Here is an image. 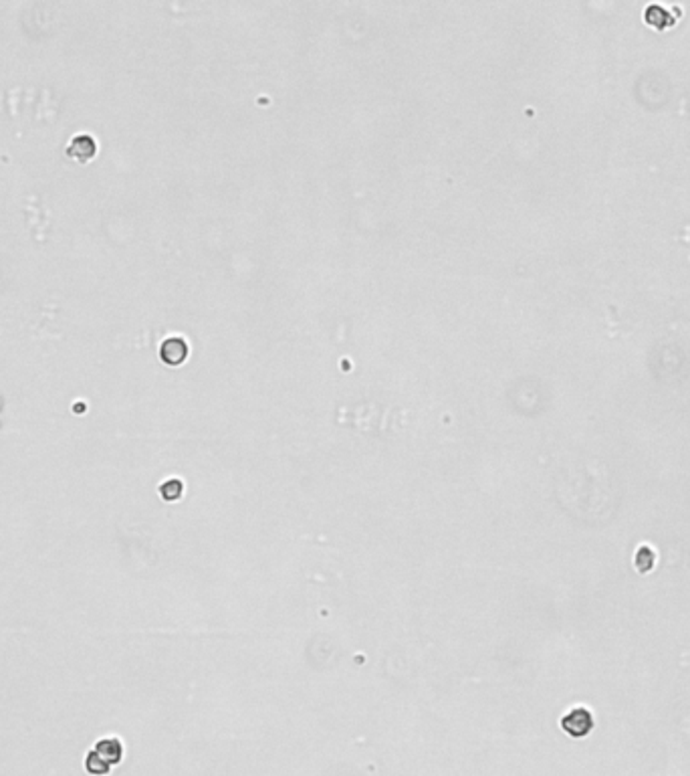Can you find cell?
Masks as SVG:
<instances>
[{"instance_id": "cell-1", "label": "cell", "mask_w": 690, "mask_h": 776, "mask_svg": "<svg viewBox=\"0 0 690 776\" xmlns=\"http://www.w3.org/2000/svg\"><path fill=\"white\" fill-rule=\"evenodd\" d=\"M124 756V744L122 740L117 738H103L95 744V748L91 750L87 758H85V768L87 773L93 776H105L109 775V770L122 762Z\"/></svg>"}, {"instance_id": "cell-3", "label": "cell", "mask_w": 690, "mask_h": 776, "mask_svg": "<svg viewBox=\"0 0 690 776\" xmlns=\"http://www.w3.org/2000/svg\"><path fill=\"white\" fill-rule=\"evenodd\" d=\"M95 152H97V144L89 134L75 136L67 146V154L75 160H79V162H89L91 158L95 156Z\"/></svg>"}, {"instance_id": "cell-2", "label": "cell", "mask_w": 690, "mask_h": 776, "mask_svg": "<svg viewBox=\"0 0 690 776\" xmlns=\"http://www.w3.org/2000/svg\"><path fill=\"white\" fill-rule=\"evenodd\" d=\"M561 728L569 734V736H575L581 738L585 734L592 732L594 728V718L589 714V710L585 707H575V710H569L565 716L561 718Z\"/></svg>"}, {"instance_id": "cell-4", "label": "cell", "mask_w": 690, "mask_h": 776, "mask_svg": "<svg viewBox=\"0 0 690 776\" xmlns=\"http://www.w3.org/2000/svg\"><path fill=\"white\" fill-rule=\"evenodd\" d=\"M160 356L166 364L170 366H178L186 360L188 356V346L182 338H168L160 348Z\"/></svg>"}, {"instance_id": "cell-5", "label": "cell", "mask_w": 690, "mask_h": 776, "mask_svg": "<svg viewBox=\"0 0 690 776\" xmlns=\"http://www.w3.org/2000/svg\"><path fill=\"white\" fill-rule=\"evenodd\" d=\"M182 491H184V487H182V481L178 480L166 481L162 487H160V494H162V498L166 501H176L182 496Z\"/></svg>"}]
</instances>
